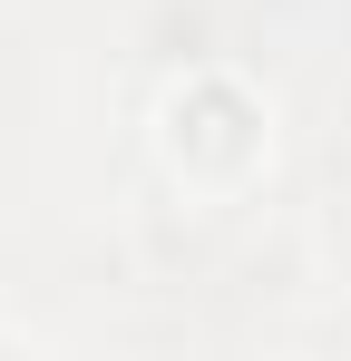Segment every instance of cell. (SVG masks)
Listing matches in <instances>:
<instances>
[{"instance_id": "1", "label": "cell", "mask_w": 351, "mask_h": 361, "mask_svg": "<svg viewBox=\"0 0 351 361\" xmlns=\"http://www.w3.org/2000/svg\"><path fill=\"white\" fill-rule=\"evenodd\" d=\"M147 157L185 205H254L283 166V108L254 68L195 59L147 98Z\"/></svg>"}]
</instances>
